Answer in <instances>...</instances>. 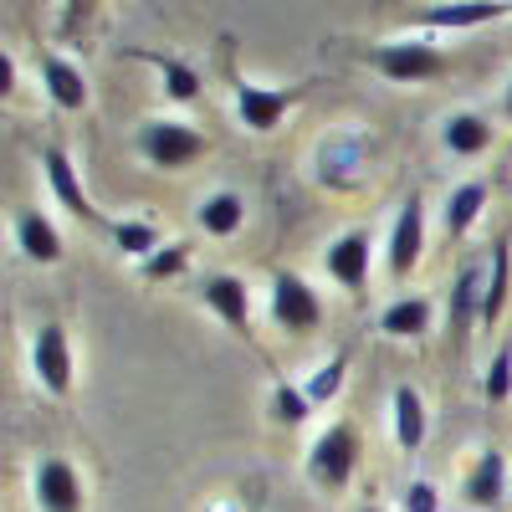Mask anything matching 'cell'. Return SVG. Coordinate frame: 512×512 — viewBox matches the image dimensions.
<instances>
[{
    "mask_svg": "<svg viewBox=\"0 0 512 512\" xmlns=\"http://www.w3.org/2000/svg\"><path fill=\"white\" fill-rule=\"evenodd\" d=\"M359 466V431L349 420H338L333 431H323L308 451V477L323 482V487H344Z\"/></svg>",
    "mask_w": 512,
    "mask_h": 512,
    "instance_id": "obj_1",
    "label": "cell"
},
{
    "mask_svg": "<svg viewBox=\"0 0 512 512\" xmlns=\"http://www.w3.org/2000/svg\"><path fill=\"white\" fill-rule=\"evenodd\" d=\"M31 369H36L41 384H47V395H57V400L72 395V344H67L62 323H47L31 338Z\"/></svg>",
    "mask_w": 512,
    "mask_h": 512,
    "instance_id": "obj_2",
    "label": "cell"
},
{
    "mask_svg": "<svg viewBox=\"0 0 512 512\" xmlns=\"http://www.w3.org/2000/svg\"><path fill=\"white\" fill-rule=\"evenodd\" d=\"M272 318L282 328H292V333H303V328L323 323V303L297 272H277L272 277Z\"/></svg>",
    "mask_w": 512,
    "mask_h": 512,
    "instance_id": "obj_3",
    "label": "cell"
},
{
    "mask_svg": "<svg viewBox=\"0 0 512 512\" xmlns=\"http://www.w3.org/2000/svg\"><path fill=\"white\" fill-rule=\"evenodd\" d=\"M139 149H144V159H154V164H164V169H175V164H185V159H195L200 154V134L190 123H144L139 128Z\"/></svg>",
    "mask_w": 512,
    "mask_h": 512,
    "instance_id": "obj_4",
    "label": "cell"
},
{
    "mask_svg": "<svg viewBox=\"0 0 512 512\" xmlns=\"http://www.w3.org/2000/svg\"><path fill=\"white\" fill-rule=\"evenodd\" d=\"M374 67L395 82H415V77H436L441 72V52L420 47V41H384L374 47Z\"/></svg>",
    "mask_w": 512,
    "mask_h": 512,
    "instance_id": "obj_5",
    "label": "cell"
},
{
    "mask_svg": "<svg viewBox=\"0 0 512 512\" xmlns=\"http://www.w3.org/2000/svg\"><path fill=\"white\" fill-rule=\"evenodd\" d=\"M36 502L41 512H82V482L72 472V461L47 456L36 466Z\"/></svg>",
    "mask_w": 512,
    "mask_h": 512,
    "instance_id": "obj_6",
    "label": "cell"
},
{
    "mask_svg": "<svg viewBox=\"0 0 512 512\" xmlns=\"http://www.w3.org/2000/svg\"><path fill=\"white\" fill-rule=\"evenodd\" d=\"M420 246H425V221H420V200L410 195V200L400 205V221H395V231H390V272H395V277L415 272V262H420Z\"/></svg>",
    "mask_w": 512,
    "mask_h": 512,
    "instance_id": "obj_7",
    "label": "cell"
},
{
    "mask_svg": "<svg viewBox=\"0 0 512 512\" xmlns=\"http://www.w3.org/2000/svg\"><path fill=\"white\" fill-rule=\"evenodd\" d=\"M287 103H292V93H272V88H256V82H241V88H236V113H241V123L251 128V134L277 128Z\"/></svg>",
    "mask_w": 512,
    "mask_h": 512,
    "instance_id": "obj_8",
    "label": "cell"
},
{
    "mask_svg": "<svg viewBox=\"0 0 512 512\" xmlns=\"http://www.w3.org/2000/svg\"><path fill=\"white\" fill-rule=\"evenodd\" d=\"M328 272L333 282H344L349 292H359L369 282V236L364 231H349L328 246Z\"/></svg>",
    "mask_w": 512,
    "mask_h": 512,
    "instance_id": "obj_9",
    "label": "cell"
},
{
    "mask_svg": "<svg viewBox=\"0 0 512 512\" xmlns=\"http://www.w3.org/2000/svg\"><path fill=\"white\" fill-rule=\"evenodd\" d=\"M16 241H21V251L31 256V262H41V267H52L57 256H62V236H57V226L41 216V210H16Z\"/></svg>",
    "mask_w": 512,
    "mask_h": 512,
    "instance_id": "obj_10",
    "label": "cell"
},
{
    "mask_svg": "<svg viewBox=\"0 0 512 512\" xmlns=\"http://www.w3.org/2000/svg\"><path fill=\"white\" fill-rule=\"evenodd\" d=\"M507 477H512L507 461H502L497 451H482V461L472 466V477H466V502L497 512V507H502V492H507Z\"/></svg>",
    "mask_w": 512,
    "mask_h": 512,
    "instance_id": "obj_11",
    "label": "cell"
},
{
    "mask_svg": "<svg viewBox=\"0 0 512 512\" xmlns=\"http://www.w3.org/2000/svg\"><path fill=\"white\" fill-rule=\"evenodd\" d=\"M41 169H47V180H52L57 200L72 210V216H77V221H93V205H88V195H82V185H77V169H72V159H67L62 149H47Z\"/></svg>",
    "mask_w": 512,
    "mask_h": 512,
    "instance_id": "obj_12",
    "label": "cell"
},
{
    "mask_svg": "<svg viewBox=\"0 0 512 512\" xmlns=\"http://www.w3.org/2000/svg\"><path fill=\"white\" fill-rule=\"evenodd\" d=\"M41 77H47V93H52V103L57 108H82L88 103V82H82V72L72 67V62H62V57H47L41 62Z\"/></svg>",
    "mask_w": 512,
    "mask_h": 512,
    "instance_id": "obj_13",
    "label": "cell"
},
{
    "mask_svg": "<svg viewBox=\"0 0 512 512\" xmlns=\"http://www.w3.org/2000/svg\"><path fill=\"white\" fill-rule=\"evenodd\" d=\"M205 303L216 308L231 328H246V318H251V297H246V282H241V277H216V282H205Z\"/></svg>",
    "mask_w": 512,
    "mask_h": 512,
    "instance_id": "obj_14",
    "label": "cell"
},
{
    "mask_svg": "<svg viewBox=\"0 0 512 512\" xmlns=\"http://www.w3.org/2000/svg\"><path fill=\"white\" fill-rule=\"evenodd\" d=\"M395 441H400V451H420V441H425V400L410 384L395 390Z\"/></svg>",
    "mask_w": 512,
    "mask_h": 512,
    "instance_id": "obj_15",
    "label": "cell"
},
{
    "mask_svg": "<svg viewBox=\"0 0 512 512\" xmlns=\"http://www.w3.org/2000/svg\"><path fill=\"white\" fill-rule=\"evenodd\" d=\"M379 328L390 338H420L425 328H431V303H425V297H400V303L384 308Z\"/></svg>",
    "mask_w": 512,
    "mask_h": 512,
    "instance_id": "obj_16",
    "label": "cell"
},
{
    "mask_svg": "<svg viewBox=\"0 0 512 512\" xmlns=\"http://www.w3.org/2000/svg\"><path fill=\"white\" fill-rule=\"evenodd\" d=\"M487 144H492L487 118H477V113H456V118L446 123V149H451V154H482Z\"/></svg>",
    "mask_w": 512,
    "mask_h": 512,
    "instance_id": "obj_17",
    "label": "cell"
},
{
    "mask_svg": "<svg viewBox=\"0 0 512 512\" xmlns=\"http://www.w3.org/2000/svg\"><path fill=\"white\" fill-rule=\"evenodd\" d=\"M159 72H164V93L175 98V103H195L200 98V77L190 62H175V57H164V52H144Z\"/></svg>",
    "mask_w": 512,
    "mask_h": 512,
    "instance_id": "obj_18",
    "label": "cell"
},
{
    "mask_svg": "<svg viewBox=\"0 0 512 512\" xmlns=\"http://www.w3.org/2000/svg\"><path fill=\"white\" fill-rule=\"evenodd\" d=\"M477 287H482V267H466L456 277V292H451V328L456 333H466V328H472V318H477V308H487L482 297H477Z\"/></svg>",
    "mask_w": 512,
    "mask_h": 512,
    "instance_id": "obj_19",
    "label": "cell"
},
{
    "mask_svg": "<svg viewBox=\"0 0 512 512\" xmlns=\"http://www.w3.org/2000/svg\"><path fill=\"white\" fill-rule=\"evenodd\" d=\"M482 205H487V185H482V180L461 185V190L451 195V205H446V226H451V236L472 231V226H477V216H482Z\"/></svg>",
    "mask_w": 512,
    "mask_h": 512,
    "instance_id": "obj_20",
    "label": "cell"
},
{
    "mask_svg": "<svg viewBox=\"0 0 512 512\" xmlns=\"http://www.w3.org/2000/svg\"><path fill=\"white\" fill-rule=\"evenodd\" d=\"M200 226H205L210 236H236V226H241V200H236L231 190L210 195V200L200 205Z\"/></svg>",
    "mask_w": 512,
    "mask_h": 512,
    "instance_id": "obj_21",
    "label": "cell"
},
{
    "mask_svg": "<svg viewBox=\"0 0 512 512\" xmlns=\"http://www.w3.org/2000/svg\"><path fill=\"white\" fill-rule=\"evenodd\" d=\"M502 6H482V0H466V6H436L425 11L420 21L425 26H482V21H497Z\"/></svg>",
    "mask_w": 512,
    "mask_h": 512,
    "instance_id": "obj_22",
    "label": "cell"
},
{
    "mask_svg": "<svg viewBox=\"0 0 512 512\" xmlns=\"http://www.w3.org/2000/svg\"><path fill=\"white\" fill-rule=\"evenodd\" d=\"M344 369H349V359H344V354H333L323 369H313V374H308V384H303L308 405H328L338 390H344Z\"/></svg>",
    "mask_w": 512,
    "mask_h": 512,
    "instance_id": "obj_23",
    "label": "cell"
},
{
    "mask_svg": "<svg viewBox=\"0 0 512 512\" xmlns=\"http://www.w3.org/2000/svg\"><path fill=\"white\" fill-rule=\"evenodd\" d=\"M502 303H507V241H497V251H492V277H487V308H482V323H497Z\"/></svg>",
    "mask_w": 512,
    "mask_h": 512,
    "instance_id": "obj_24",
    "label": "cell"
},
{
    "mask_svg": "<svg viewBox=\"0 0 512 512\" xmlns=\"http://www.w3.org/2000/svg\"><path fill=\"white\" fill-rule=\"evenodd\" d=\"M113 241L123 256H154V226H144V221H118Z\"/></svg>",
    "mask_w": 512,
    "mask_h": 512,
    "instance_id": "obj_25",
    "label": "cell"
},
{
    "mask_svg": "<svg viewBox=\"0 0 512 512\" xmlns=\"http://www.w3.org/2000/svg\"><path fill=\"white\" fill-rule=\"evenodd\" d=\"M272 410H277V420H282V425H303L313 405H308V395H303V390H292V384H277Z\"/></svg>",
    "mask_w": 512,
    "mask_h": 512,
    "instance_id": "obj_26",
    "label": "cell"
},
{
    "mask_svg": "<svg viewBox=\"0 0 512 512\" xmlns=\"http://www.w3.org/2000/svg\"><path fill=\"white\" fill-rule=\"evenodd\" d=\"M512 395V344H502L487 364V400H507Z\"/></svg>",
    "mask_w": 512,
    "mask_h": 512,
    "instance_id": "obj_27",
    "label": "cell"
},
{
    "mask_svg": "<svg viewBox=\"0 0 512 512\" xmlns=\"http://www.w3.org/2000/svg\"><path fill=\"white\" fill-rule=\"evenodd\" d=\"M185 246H164V251H154L149 262H144V277H169V272H180L185 267Z\"/></svg>",
    "mask_w": 512,
    "mask_h": 512,
    "instance_id": "obj_28",
    "label": "cell"
},
{
    "mask_svg": "<svg viewBox=\"0 0 512 512\" xmlns=\"http://www.w3.org/2000/svg\"><path fill=\"white\" fill-rule=\"evenodd\" d=\"M405 512H441V492L431 482H410L405 492Z\"/></svg>",
    "mask_w": 512,
    "mask_h": 512,
    "instance_id": "obj_29",
    "label": "cell"
},
{
    "mask_svg": "<svg viewBox=\"0 0 512 512\" xmlns=\"http://www.w3.org/2000/svg\"><path fill=\"white\" fill-rule=\"evenodd\" d=\"M507 113H512V88H507Z\"/></svg>",
    "mask_w": 512,
    "mask_h": 512,
    "instance_id": "obj_30",
    "label": "cell"
},
{
    "mask_svg": "<svg viewBox=\"0 0 512 512\" xmlns=\"http://www.w3.org/2000/svg\"><path fill=\"white\" fill-rule=\"evenodd\" d=\"M507 482H512V477H507Z\"/></svg>",
    "mask_w": 512,
    "mask_h": 512,
    "instance_id": "obj_31",
    "label": "cell"
},
{
    "mask_svg": "<svg viewBox=\"0 0 512 512\" xmlns=\"http://www.w3.org/2000/svg\"><path fill=\"white\" fill-rule=\"evenodd\" d=\"M369 512H374V507H369Z\"/></svg>",
    "mask_w": 512,
    "mask_h": 512,
    "instance_id": "obj_32",
    "label": "cell"
}]
</instances>
